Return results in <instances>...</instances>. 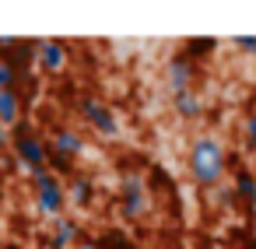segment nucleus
Returning a JSON list of instances; mask_svg holds the SVG:
<instances>
[{"label": "nucleus", "instance_id": "0eeeda50", "mask_svg": "<svg viewBox=\"0 0 256 249\" xmlns=\"http://www.w3.org/2000/svg\"><path fill=\"white\" fill-rule=\"evenodd\" d=\"M36 64L42 74H60L67 64V42L64 39H36Z\"/></svg>", "mask_w": 256, "mask_h": 249}, {"label": "nucleus", "instance_id": "f8f14e48", "mask_svg": "<svg viewBox=\"0 0 256 249\" xmlns=\"http://www.w3.org/2000/svg\"><path fill=\"white\" fill-rule=\"evenodd\" d=\"M8 64H11L22 78H28V74H32V64H36V39H22L18 50L8 56Z\"/></svg>", "mask_w": 256, "mask_h": 249}, {"label": "nucleus", "instance_id": "f3484780", "mask_svg": "<svg viewBox=\"0 0 256 249\" xmlns=\"http://www.w3.org/2000/svg\"><path fill=\"white\" fill-rule=\"evenodd\" d=\"M218 50V39H186V56L193 60V56H207V53H214Z\"/></svg>", "mask_w": 256, "mask_h": 249}, {"label": "nucleus", "instance_id": "412c9836", "mask_svg": "<svg viewBox=\"0 0 256 249\" xmlns=\"http://www.w3.org/2000/svg\"><path fill=\"white\" fill-rule=\"evenodd\" d=\"M242 134H246V144H249V148H256V112L242 123Z\"/></svg>", "mask_w": 256, "mask_h": 249}, {"label": "nucleus", "instance_id": "ddd939ff", "mask_svg": "<svg viewBox=\"0 0 256 249\" xmlns=\"http://www.w3.org/2000/svg\"><path fill=\"white\" fill-rule=\"evenodd\" d=\"M172 106H176V116H182V120H200L204 116V102H200V95L193 88L172 95Z\"/></svg>", "mask_w": 256, "mask_h": 249}, {"label": "nucleus", "instance_id": "6ab92c4d", "mask_svg": "<svg viewBox=\"0 0 256 249\" xmlns=\"http://www.w3.org/2000/svg\"><path fill=\"white\" fill-rule=\"evenodd\" d=\"M18 42H22L18 36H0V60H8V56L18 50Z\"/></svg>", "mask_w": 256, "mask_h": 249}, {"label": "nucleus", "instance_id": "aec40b11", "mask_svg": "<svg viewBox=\"0 0 256 249\" xmlns=\"http://www.w3.org/2000/svg\"><path fill=\"white\" fill-rule=\"evenodd\" d=\"M232 46H235V50H242V53H256V36H235V39H232Z\"/></svg>", "mask_w": 256, "mask_h": 249}, {"label": "nucleus", "instance_id": "b1692460", "mask_svg": "<svg viewBox=\"0 0 256 249\" xmlns=\"http://www.w3.org/2000/svg\"><path fill=\"white\" fill-rule=\"evenodd\" d=\"M246 249H256V242H249V246H246Z\"/></svg>", "mask_w": 256, "mask_h": 249}, {"label": "nucleus", "instance_id": "6e6552de", "mask_svg": "<svg viewBox=\"0 0 256 249\" xmlns=\"http://www.w3.org/2000/svg\"><path fill=\"white\" fill-rule=\"evenodd\" d=\"M64 186H67V204H70V207H78V210H88V207L95 204V196H98L95 179H92L88 172H74Z\"/></svg>", "mask_w": 256, "mask_h": 249}, {"label": "nucleus", "instance_id": "a211bd4d", "mask_svg": "<svg viewBox=\"0 0 256 249\" xmlns=\"http://www.w3.org/2000/svg\"><path fill=\"white\" fill-rule=\"evenodd\" d=\"M210 200H214L218 207H228V204H235L238 196H235V186H214V190H210Z\"/></svg>", "mask_w": 256, "mask_h": 249}, {"label": "nucleus", "instance_id": "4be33fe9", "mask_svg": "<svg viewBox=\"0 0 256 249\" xmlns=\"http://www.w3.org/2000/svg\"><path fill=\"white\" fill-rule=\"evenodd\" d=\"M78 249H102V246H98V238H92V235H84V238L78 242Z\"/></svg>", "mask_w": 256, "mask_h": 249}, {"label": "nucleus", "instance_id": "20e7f679", "mask_svg": "<svg viewBox=\"0 0 256 249\" xmlns=\"http://www.w3.org/2000/svg\"><path fill=\"white\" fill-rule=\"evenodd\" d=\"M78 112H81V120L102 137V140H112V137H120V120H116V112L102 102V98H92V95H81L78 98Z\"/></svg>", "mask_w": 256, "mask_h": 249}, {"label": "nucleus", "instance_id": "423d86ee", "mask_svg": "<svg viewBox=\"0 0 256 249\" xmlns=\"http://www.w3.org/2000/svg\"><path fill=\"white\" fill-rule=\"evenodd\" d=\"M84 134H78V126H70V123H56L53 130H50V151L53 154H64V158H70V162H78L81 154H84Z\"/></svg>", "mask_w": 256, "mask_h": 249}, {"label": "nucleus", "instance_id": "dca6fc26", "mask_svg": "<svg viewBox=\"0 0 256 249\" xmlns=\"http://www.w3.org/2000/svg\"><path fill=\"white\" fill-rule=\"evenodd\" d=\"M22 74L8 64V60H0V92H11V88H22Z\"/></svg>", "mask_w": 256, "mask_h": 249}, {"label": "nucleus", "instance_id": "1a4fd4ad", "mask_svg": "<svg viewBox=\"0 0 256 249\" xmlns=\"http://www.w3.org/2000/svg\"><path fill=\"white\" fill-rule=\"evenodd\" d=\"M165 78H168V88H172V95H179V92H190V84H193V78H196V64H193L186 53H176V56L168 60V70H165Z\"/></svg>", "mask_w": 256, "mask_h": 249}, {"label": "nucleus", "instance_id": "7ed1b4c3", "mask_svg": "<svg viewBox=\"0 0 256 249\" xmlns=\"http://www.w3.org/2000/svg\"><path fill=\"white\" fill-rule=\"evenodd\" d=\"M28 182H32V193H36L39 218L60 221L64 210H67V186H64V179H56L50 168H39V172L28 176Z\"/></svg>", "mask_w": 256, "mask_h": 249}, {"label": "nucleus", "instance_id": "39448f33", "mask_svg": "<svg viewBox=\"0 0 256 249\" xmlns=\"http://www.w3.org/2000/svg\"><path fill=\"white\" fill-rule=\"evenodd\" d=\"M144 210H148V182H144V176L126 172L120 179V214L126 221H137Z\"/></svg>", "mask_w": 256, "mask_h": 249}, {"label": "nucleus", "instance_id": "9b49d317", "mask_svg": "<svg viewBox=\"0 0 256 249\" xmlns=\"http://www.w3.org/2000/svg\"><path fill=\"white\" fill-rule=\"evenodd\" d=\"M53 238H50V249H67L70 242H81L84 238V228L78 224V218H60L53 221Z\"/></svg>", "mask_w": 256, "mask_h": 249}, {"label": "nucleus", "instance_id": "9d476101", "mask_svg": "<svg viewBox=\"0 0 256 249\" xmlns=\"http://www.w3.org/2000/svg\"><path fill=\"white\" fill-rule=\"evenodd\" d=\"M25 120V98H22V88H11V92H0V126L11 130Z\"/></svg>", "mask_w": 256, "mask_h": 249}, {"label": "nucleus", "instance_id": "4468645a", "mask_svg": "<svg viewBox=\"0 0 256 249\" xmlns=\"http://www.w3.org/2000/svg\"><path fill=\"white\" fill-rule=\"evenodd\" d=\"M232 186H235V196H238V200H246V207H256V176H252V172L238 168Z\"/></svg>", "mask_w": 256, "mask_h": 249}, {"label": "nucleus", "instance_id": "f257e3e1", "mask_svg": "<svg viewBox=\"0 0 256 249\" xmlns=\"http://www.w3.org/2000/svg\"><path fill=\"white\" fill-rule=\"evenodd\" d=\"M186 168H190V179L204 190H214L221 186L224 172H228V154L221 148V140L214 134H200L193 144H190V154H186Z\"/></svg>", "mask_w": 256, "mask_h": 249}, {"label": "nucleus", "instance_id": "f03ea898", "mask_svg": "<svg viewBox=\"0 0 256 249\" xmlns=\"http://www.w3.org/2000/svg\"><path fill=\"white\" fill-rule=\"evenodd\" d=\"M8 137H11V151H14L18 165H22L28 176L50 165V144L42 140V134L32 126V120H28V116H25L18 126H11V130H8Z\"/></svg>", "mask_w": 256, "mask_h": 249}, {"label": "nucleus", "instance_id": "2eb2a0df", "mask_svg": "<svg viewBox=\"0 0 256 249\" xmlns=\"http://www.w3.org/2000/svg\"><path fill=\"white\" fill-rule=\"evenodd\" d=\"M98 246H102V249H134L130 235L120 232V228H106V232L98 235Z\"/></svg>", "mask_w": 256, "mask_h": 249}, {"label": "nucleus", "instance_id": "5701e85b", "mask_svg": "<svg viewBox=\"0 0 256 249\" xmlns=\"http://www.w3.org/2000/svg\"><path fill=\"white\" fill-rule=\"evenodd\" d=\"M8 144H11V137H8V130H4V126H0V148H8Z\"/></svg>", "mask_w": 256, "mask_h": 249}]
</instances>
